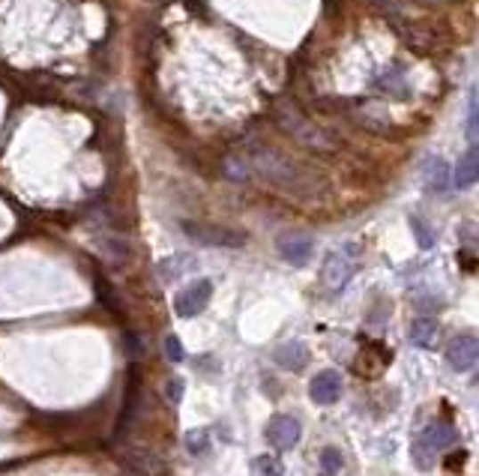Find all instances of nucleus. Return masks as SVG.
Listing matches in <instances>:
<instances>
[{
	"mask_svg": "<svg viewBox=\"0 0 479 476\" xmlns=\"http://www.w3.org/2000/svg\"><path fill=\"white\" fill-rule=\"evenodd\" d=\"M252 162H255V168H258L261 174L270 180V183L294 189V192H312V177L305 174V171L296 168V165H291V162H285L282 156H272V153L258 150Z\"/></svg>",
	"mask_w": 479,
	"mask_h": 476,
	"instance_id": "obj_1",
	"label": "nucleus"
},
{
	"mask_svg": "<svg viewBox=\"0 0 479 476\" xmlns=\"http://www.w3.org/2000/svg\"><path fill=\"white\" fill-rule=\"evenodd\" d=\"M353 273H357V246L348 243L342 249L329 252L327 261H324V285L329 291H342L345 285L351 282Z\"/></svg>",
	"mask_w": 479,
	"mask_h": 476,
	"instance_id": "obj_2",
	"label": "nucleus"
},
{
	"mask_svg": "<svg viewBox=\"0 0 479 476\" xmlns=\"http://www.w3.org/2000/svg\"><path fill=\"white\" fill-rule=\"evenodd\" d=\"M183 231L189 240L201 243V246H222V249H240L246 243V234L231 231V228H216V225H204V222H183Z\"/></svg>",
	"mask_w": 479,
	"mask_h": 476,
	"instance_id": "obj_3",
	"label": "nucleus"
},
{
	"mask_svg": "<svg viewBox=\"0 0 479 476\" xmlns=\"http://www.w3.org/2000/svg\"><path fill=\"white\" fill-rule=\"evenodd\" d=\"M210 297H213V282L210 278H198V282H192L175 297V311L180 318H195L207 309Z\"/></svg>",
	"mask_w": 479,
	"mask_h": 476,
	"instance_id": "obj_4",
	"label": "nucleus"
},
{
	"mask_svg": "<svg viewBox=\"0 0 479 476\" xmlns=\"http://www.w3.org/2000/svg\"><path fill=\"white\" fill-rule=\"evenodd\" d=\"M300 434H303L300 420H296V416H288V414L272 416L267 425V440L276 449H294L296 443H300Z\"/></svg>",
	"mask_w": 479,
	"mask_h": 476,
	"instance_id": "obj_5",
	"label": "nucleus"
},
{
	"mask_svg": "<svg viewBox=\"0 0 479 476\" xmlns=\"http://www.w3.org/2000/svg\"><path fill=\"white\" fill-rule=\"evenodd\" d=\"M476 357H479V344H476V335L470 333H461L456 339L450 342L447 348V359L456 372H470L476 366Z\"/></svg>",
	"mask_w": 479,
	"mask_h": 476,
	"instance_id": "obj_6",
	"label": "nucleus"
},
{
	"mask_svg": "<svg viewBox=\"0 0 479 476\" xmlns=\"http://www.w3.org/2000/svg\"><path fill=\"white\" fill-rule=\"evenodd\" d=\"M123 462H126L138 476H162L165 473L162 456H156L153 449H147V447H126L123 449Z\"/></svg>",
	"mask_w": 479,
	"mask_h": 476,
	"instance_id": "obj_7",
	"label": "nucleus"
},
{
	"mask_svg": "<svg viewBox=\"0 0 479 476\" xmlns=\"http://www.w3.org/2000/svg\"><path fill=\"white\" fill-rule=\"evenodd\" d=\"M312 252H315V243H312V237H305V234H285V237H279V255H282L288 264H294V267L309 264Z\"/></svg>",
	"mask_w": 479,
	"mask_h": 476,
	"instance_id": "obj_8",
	"label": "nucleus"
},
{
	"mask_svg": "<svg viewBox=\"0 0 479 476\" xmlns=\"http://www.w3.org/2000/svg\"><path fill=\"white\" fill-rule=\"evenodd\" d=\"M309 396L312 401H318V405H333L342 396V377L333 368H327V372L315 375V381L309 383Z\"/></svg>",
	"mask_w": 479,
	"mask_h": 476,
	"instance_id": "obj_9",
	"label": "nucleus"
},
{
	"mask_svg": "<svg viewBox=\"0 0 479 476\" xmlns=\"http://www.w3.org/2000/svg\"><path fill=\"white\" fill-rule=\"evenodd\" d=\"M459 438V432L452 429L450 423H432L428 429L423 432V438L417 440V456L423 453V449H443V447H450V443H456Z\"/></svg>",
	"mask_w": 479,
	"mask_h": 476,
	"instance_id": "obj_10",
	"label": "nucleus"
},
{
	"mask_svg": "<svg viewBox=\"0 0 479 476\" xmlns=\"http://www.w3.org/2000/svg\"><path fill=\"white\" fill-rule=\"evenodd\" d=\"M479 177V153H476V144H470V150L461 156L452 168V186L456 189H470L476 183Z\"/></svg>",
	"mask_w": 479,
	"mask_h": 476,
	"instance_id": "obj_11",
	"label": "nucleus"
},
{
	"mask_svg": "<svg viewBox=\"0 0 479 476\" xmlns=\"http://www.w3.org/2000/svg\"><path fill=\"white\" fill-rule=\"evenodd\" d=\"M276 363L282 368H291V372H300V368H305V363H309V348H305L303 342H285L276 348Z\"/></svg>",
	"mask_w": 479,
	"mask_h": 476,
	"instance_id": "obj_12",
	"label": "nucleus"
},
{
	"mask_svg": "<svg viewBox=\"0 0 479 476\" xmlns=\"http://www.w3.org/2000/svg\"><path fill=\"white\" fill-rule=\"evenodd\" d=\"M423 180L428 189H434V192H443V189L450 186V168L443 159H428L426 168H423Z\"/></svg>",
	"mask_w": 479,
	"mask_h": 476,
	"instance_id": "obj_13",
	"label": "nucleus"
},
{
	"mask_svg": "<svg viewBox=\"0 0 479 476\" xmlns=\"http://www.w3.org/2000/svg\"><path fill=\"white\" fill-rule=\"evenodd\" d=\"M189 270H195L192 255H171L168 261L159 264V276H162V282H177V278L189 273Z\"/></svg>",
	"mask_w": 479,
	"mask_h": 476,
	"instance_id": "obj_14",
	"label": "nucleus"
},
{
	"mask_svg": "<svg viewBox=\"0 0 479 476\" xmlns=\"http://www.w3.org/2000/svg\"><path fill=\"white\" fill-rule=\"evenodd\" d=\"M410 342L419 344V348H434L437 324L432 321V318H417V321L410 324Z\"/></svg>",
	"mask_w": 479,
	"mask_h": 476,
	"instance_id": "obj_15",
	"label": "nucleus"
},
{
	"mask_svg": "<svg viewBox=\"0 0 479 476\" xmlns=\"http://www.w3.org/2000/svg\"><path fill=\"white\" fill-rule=\"evenodd\" d=\"M342 453L338 449H333V447H327L324 453H321V473L324 476H336L338 471H342Z\"/></svg>",
	"mask_w": 479,
	"mask_h": 476,
	"instance_id": "obj_16",
	"label": "nucleus"
},
{
	"mask_svg": "<svg viewBox=\"0 0 479 476\" xmlns=\"http://www.w3.org/2000/svg\"><path fill=\"white\" fill-rule=\"evenodd\" d=\"M410 231H414L417 243L423 246V249H432V246H434V234H432V228H428L426 222L419 219V216H410Z\"/></svg>",
	"mask_w": 479,
	"mask_h": 476,
	"instance_id": "obj_17",
	"label": "nucleus"
},
{
	"mask_svg": "<svg viewBox=\"0 0 479 476\" xmlns=\"http://www.w3.org/2000/svg\"><path fill=\"white\" fill-rule=\"evenodd\" d=\"M402 78H404V69H402V67H393L390 72H384L378 85H381V90H390V93L402 96L399 90H395V87H404V81H402Z\"/></svg>",
	"mask_w": 479,
	"mask_h": 476,
	"instance_id": "obj_18",
	"label": "nucleus"
},
{
	"mask_svg": "<svg viewBox=\"0 0 479 476\" xmlns=\"http://www.w3.org/2000/svg\"><path fill=\"white\" fill-rule=\"evenodd\" d=\"M186 447H189V453H192V456H204V453H207V449H210L207 432H189Z\"/></svg>",
	"mask_w": 479,
	"mask_h": 476,
	"instance_id": "obj_19",
	"label": "nucleus"
},
{
	"mask_svg": "<svg viewBox=\"0 0 479 476\" xmlns=\"http://www.w3.org/2000/svg\"><path fill=\"white\" fill-rule=\"evenodd\" d=\"M258 471L264 476H282V462H279L276 456H264L258 458Z\"/></svg>",
	"mask_w": 479,
	"mask_h": 476,
	"instance_id": "obj_20",
	"label": "nucleus"
},
{
	"mask_svg": "<svg viewBox=\"0 0 479 476\" xmlns=\"http://www.w3.org/2000/svg\"><path fill=\"white\" fill-rule=\"evenodd\" d=\"M165 354H168L171 363H183V344H180L177 335H168V339H165Z\"/></svg>",
	"mask_w": 479,
	"mask_h": 476,
	"instance_id": "obj_21",
	"label": "nucleus"
},
{
	"mask_svg": "<svg viewBox=\"0 0 479 476\" xmlns=\"http://www.w3.org/2000/svg\"><path fill=\"white\" fill-rule=\"evenodd\" d=\"M180 396H183V381H168V399L180 401Z\"/></svg>",
	"mask_w": 479,
	"mask_h": 476,
	"instance_id": "obj_22",
	"label": "nucleus"
}]
</instances>
